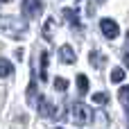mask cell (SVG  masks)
<instances>
[{
    "label": "cell",
    "instance_id": "8fae6325",
    "mask_svg": "<svg viewBox=\"0 0 129 129\" xmlns=\"http://www.w3.org/2000/svg\"><path fill=\"white\" fill-rule=\"evenodd\" d=\"M91 66H93V68H102V66H104V59H102L98 52H91Z\"/></svg>",
    "mask_w": 129,
    "mask_h": 129
},
{
    "label": "cell",
    "instance_id": "4fadbf2b",
    "mask_svg": "<svg viewBox=\"0 0 129 129\" xmlns=\"http://www.w3.org/2000/svg\"><path fill=\"white\" fill-rule=\"evenodd\" d=\"M93 102H95V104H107V102H109V95H107V93H100V91H98V93L93 95Z\"/></svg>",
    "mask_w": 129,
    "mask_h": 129
},
{
    "label": "cell",
    "instance_id": "6da1fadb",
    "mask_svg": "<svg viewBox=\"0 0 129 129\" xmlns=\"http://www.w3.org/2000/svg\"><path fill=\"white\" fill-rule=\"evenodd\" d=\"M91 118H93V111L86 107V104H75L73 107V120H75V125H88L91 122Z\"/></svg>",
    "mask_w": 129,
    "mask_h": 129
},
{
    "label": "cell",
    "instance_id": "9c48e42d",
    "mask_svg": "<svg viewBox=\"0 0 129 129\" xmlns=\"http://www.w3.org/2000/svg\"><path fill=\"white\" fill-rule=\"evenodd\" d=\"M122 79H125V70H122V68H113V70H111V82H113V84H120Z\"/></svg>",
    "mask_w": 129,
    "mask_h": 129
},
{
    "label": "cell",
    "instance_id": "8992f818",
    "mask_svg": "<svg viewBox=\"0 0 129 129\" xmlns=\"http://www.w3.org/2000/svg\"><path fill=\"white\" fill-rule=\"evenodd\" d=\"M14 75V66L9 63V59H0V77H11Z\"/></svg>",
    "mask_w": 129,
    "mask_h": 129
},
{
    "label": "cell",
    "instance_id": "3957f363",
    "mask_svg": "<svg viewBox=\"0 0 129 129\" xmlns=\"http://www.w3.org/2000/svg\"><path fill=\"white\" fill-rule=\"evenodd\" d=\"M100 29H102V34L107 36V39H116L118 36V23L116 20H111V18H102L100 20Z\"/></svg>",
    "mask_w": 129,
    "mask_h": 129
},
{
    "label": "cell",
    "instance_id": "5b68a950",
    "mask_svg": "<svg viewBox=\"0 0 129 129\" xmlns=\"http://www.w3.org/2000/svg\"><path fill=\"white\" fill-rule=\"evenodd\" d=\"M59 57H61L63 63H75V52H73L70 45H61L59 48Z\"/></svg>",
    "mask_w": 129,
    "mask_h": 129
},
{
    "label": "cell",
    "instance_id": "52a82bcc",
    "mask_svg": "<svg viewBox=\"0 0 129 129\" xmlns=\"http://www.w3.org/2000/svg\"><path fill=\"white\" fill-rule=\"evenodd\" d=\"M39 111H41V116H54V109H52V104H50V102H45L43 98L39 100Z\"/></svg>",
    "mask_w": 129,
    "mask_h": 129
},
{
    "label": "cell",
    "instance_id": "7a4b0ae2",
    "mask_svg": "<svg viewBox=\"0 0 129 129\" xmlns=\"http://www.w3.org/2000/svg\"><path fill=\"white\" fill-rule=\"evenodd\" d=\"M43 11V0H23V14L25 18H36Z\"/></svg>",
    "mask_w": 129,
    "mask_h": 129
},
{
    "label": "cell",
    "instance_id": "7c38bea8",
    "mask_svg": "<svg viewBox=\"0 0 129 129\" xmlns=\"http://www.w3.org/2000/svg\"><path fill=\"white\" fill-rule=\"evenodd\" d=\"M54 88H57V91H66V88H68V79H66V77H57V79H54Z\"/></svg>",
    "mask_w": 129,
    "mask_h": 129
},
{
    "label": "cell",
    "instance_id": "9a60e30c",
    "mask_svg": "<svg viewBox=\"0 0 129 129\" xmlns=\"http://www.w3.org/2000/svg\"><path fill=\"white\" fill-rule=\"evenodd\" d=\"M122 59H125V66L129 68V52H125V54H122Z\"/></svg>",
    "mask_w": 129,
    "mask_h": 129
},
{
    "label": "cell",
    "instance_id": "30bf717a",
    "mask_svg": "<svg viewBox=\"0 0 129 129\" xmlns=\"http://www.w3.org/2000/svg\"><path fill=\"white\" fill-rule=\"evenodd\" d=\"M54 27H57V23H54V18H48V20H45V25H43V34H45V36H52V32H54Z\"/></svg>",
    "mask_w": 129,
    "mask_h": 129
},
{
    "label": "cell",
    "instance_id": "e0dca14e",
    "mask_svg": "<svg viewBox=\"0 0 129 129\" xmlns=\"http://www.w3.org/2000/svg\"><path fill=\"white\" fill-rule=\"evenodd\" d=\"M0 2H7V0H0Z\"/></svg>",
    "mask_w": 129,
    "mask_h": 129
},
{
    "label": "cell",
    "instance_id": "ba28073f",
    "mask_svg": "<svg viewBox=\"0 0 129 129\" xmlns=\"http://www.w3.org/2000/svg\"><path fill=\"white\" fill-rule=\"evenodd\" d=\"M77 88H79L82 95L88 91V77H86V75H77Z\"/></svg>",
    "mask_w": 129,
    "mask_h": 129
},
{
    "label": "cell",
    "instance_id": "2e32d148",
    "mask_svg": "<svg viewBox=\"0 0 129 129\" xmlns=\"http://www.w3.org/2000/svg\"><path fill=\"white\" fill-rule=\"evenodd\" d=\"M98 2H104V0H98Z\"/></svg>",
    "mask_w": 129,
    "mask_h": 129
},
{
    "label": "cell",
    "instance_id": "277c9868",
    "mask_svg": "<svg viewBox=\"0 0 129 129\" xmlns=\"http://www.w3.org/2000/svg\"><path fill=\"white\" fill-rule=\"evenodd\" d=\"M61 16H63V18H68L73 27H79V11H77V9L63 7V9H61Z\"/></svg>",
    "mask_w": 129,
    "mask_h": 129
},
{
    "label": "cell",
    "instance_id": "5bb4252c",
    "mask_svg": "<svg viewBox=\"0 0 129 129\" xmlns=\"http://www.w3.org/2000/svg\"><path fill=\"white\" fill-rule=\"evenodd\" d=\"M118 95H120V100H122L125 104H129V86H122V88L118 91Z\"/></svg>",
    "mask_w": 129,
    "mask_h": 129
}]
</instances>
